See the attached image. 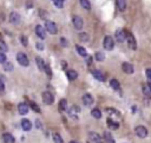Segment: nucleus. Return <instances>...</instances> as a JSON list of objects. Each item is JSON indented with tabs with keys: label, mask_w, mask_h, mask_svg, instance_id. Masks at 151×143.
Segmentation results:
<instances>
[{
	"label": "nucleus",
	"mask_w": 151,
	"mask_h": 143,
	"mask_svg": "<svg viewBox=\"0 0 151 143\" xmlns=\"http://www.w3.org/2000/svg\"><path fill=\"white\" fill-rule=\"evenodd\" d=\"M6 61H7V57H6L5 52H1V51H0V63L4 64V63H6Z\"/></svg>",
	"instance_id": "obj_35"
},
{
	"label": "nucleus",
	"mask_w": 151,
	"mask_h": 143,
	"mask_svg": "<svg viewBox=\"0 0 151 143\" xmlns=\"http://www.w3.org/2000/svg\"><path fill=\"white\" fill-rule=\"evenodd\" d=\"M66 106H67V102H66V99H61V100L59 102V110L63 112V111L66 110Z\"/></svg>",
	"instance_id": "obj_27"
},
{
	"label": "nucleus",
	"mask_w": 151,
	"mask_h": 143,
	"mask_svg": "<svg viewBox=\"0 0 151 143\" xmlns=\"http://www.w3.org/2000/svg\"><path fill=\"white\" fill-rule=\"evenodd\" d=\"M94 57H96V59H97L98 61H103V60L105 59V56H104L101 52H97V53L94 54Z\"/></svg>",
	"instance_id": "obj_32"
},
{
	"label": "nucleus",
	"mask_w": 151,
	"mask_h": 143,
	"mask_svg": "<svg viewBox=\"0 0 151 143\" xmlns=\"http://www.w3.org/2000/svg\"><path fill=\"white\" fill-rule=\"evenodd\" d=\"M72 21H73V25H74V27L77 28V30H81L83 28V19L79 17V15H73V19H72Z\"/></svg>",
	"instance_id": "obj_11"
},
{
	"label": "nucleus",
	"mask_w": 151,
	"mask_h": 143,
	"mask_svg": "<svg viewBox=\"0 0 151 143\" xmlns=\"http://www.w3.org/2000/svg\"><path fill=\"white\" fill-rule=\"evenodd\" d=\"M60 43H61V45H63L64 47L67 46V40H66L65 38H61V39H60Z\"/></svg>",
	"instance_id": "obj_42"
},
{
	"label": "nucleus",
	"mask_w": 151,
	"mask_h": 143,
	"mask_svg": "<svg viewBox=\"0 0 151 143\" xmlns=\"http://www.w3.org/2000/svg\"><path fill=\"white\" fill-rule=\"evenodd\" d=\"M17 61H18L21 66H25V67L29 65V60H28L27 56H26L25 53H22V52L17 53Z\"/></svg>",
	"instance_id": "obj_1"
},
{
	"label": "nucleus",
	"mask_w": 151,
	"mask_h": 143,
	"mask_svg": "<svg viewBox=\"0 0 151 143\" xmlns=\"http://www.w3.org/2000/svg\"><path fill=\"white\" fill-rule=\"evenodd\" d=\"M77 51H78L79 56H81V57H86V56H87L86 50H85L84 47H81V46H77Z\"/></svg>",
	"instance_id": "obj_29"
},
{
	"label": "nucleus",
	"mask_w": 151,
	"mask_h": 143,
	"mask_svg": "<svg viewBox=\"0 0 151 143\" xmlns=\"http://www.w3.org/2000/svg\"><path fill=\"white\" fill-rule=\"evenodd\" d=\"M61 1H63V2H64V1H65V0H61Z\"/></svg>",
	"instance_id": "obj_47"
},
{
	"label": "nucleus",
	"mask_w": 151,
	"mask_h": 143,
	"mask_svg": "<svg viewBox=\"0 0 151 143\" xmlns=\"http://www.w3.org/2000/svg\"><path fill=\"white\" fill-rule=\"evenodd\" d=\"M117 7L119 11H125V8H126L125 0H117Z\"/></svg>",
	"instance_id": "obj_23"
},
{
	"label": "nucleus",
	"mask_w": 151,
	"mask_h": 143,
	"mask_svg": "<svg viewBox=\"0 0 151 143\" xmlns=\"http://www.w3.org/2000/svg\"><path fill=\"white\" fill-rule=\"evenodd\" d=\"M28 110H29V106H28L27 103H25V102L19 103V105H18V111H19L20 115H26V113L28 112Z\"/></svg>",
	"instance_id": "obj_10"
},
{
	"label": "nucleus",
	"mask_w": 151,
	"mask_h": 143,
	"mask_svg": "<svg viewBox=\"0 0 151 143\" xmlns=\"http://www.w3.org/2000/svg\"><path fill=\"white\" fill-rule=\"evenodd\" d=\"M90 139L93 142V143H103V141H101V137L98 135V134H96V132H90Z\"/></svg>",
	"instance_id": "obj_17"
},
{
	"label": "nucleus",
	"mask_w": 151,
	"mask_h": 143,
	"mask_svg": "<svg viewBox=\"0 0 151 143\" xmlns=\"http://www.w3.org/2000/svg\"><path fill=\"white\" fill-rule=\"evenodd\" d=\"M29 106H31L35 112H40V108H39V105L35 104L34 102H31V103H29Z\"/></svg>",
	"instance_id": "obj_33"
},
{
	"label": "nucleus",
	"mask_w": 151,
	"mask_h": 143,
	"mask_svg": "<svg viewBox=\"0 0 151 143\" xmlns=\"http://www.w3.org/2000/svg\"><path fill=\"white\" fill-rule=\"evenodd\" d=\"M103 46H104V48H105V50L111 51V50L113 48V46H114V43H113L112 37L106 35V37L104 38V40H103Z\"/></svg>",
	"instance_id": "obj_4"
},
{
	"label": "nucleus",
	"mask_w": 151,
	"mask_h": 143,
	"mask_svg": "<svg viewBox=\"0 0 151 143\" xmlns=\"http://www.w3.org/2000/svg\"><path fill=\"white\" fill-rule=\"evenodd\" d=\"M8 20H9V22L11 24H14V25H17V24H19L20 22V14L18 13V12H11L9 13V17H8Z\"/></svg>",
	"instance_id": "obj_5"
},
{
	"label": "nucleus",
	"mask_w": 151,
	"mask_h": 143,
	"mask_svg": "<svg viewBox=\"0 0 151 143\" xmlns=\"http://www.w3.org/2000/svg\"><path fill=\"white\" fill-rule=\"evenodd\" d=\"M70 143H78V142H76V141H71Z\"/></svg>",
	"instance_id": "obj_46"
},
{
	"label": "nucleus",
	"mask_w": 151,
	"mask_h": 143,
	"mask_svg": "<svg viewBox=\"0 0 151 143\" xmlns=\"http://www.w3.org/2000/svg\"><path fill=\"white\" fill-rule=\"evenodd\" d=\"M145 73H146V77L149 78V80L151 82V69H146V71H145Z\"/></svg>",
	"instance_id": "obj_41"
},
{
	"label": "nucleus",
	"mask_w": 151,
	"mask_h": 143,
	"mask_svg": "<svg viewBox=\"0 0 151 143\" xmlns=\"http://www.w3.org/2000/svg\"><path fill=\"white\" fill-rule=\"evenodd\" d=\"M45 30L48 33H51V34H55L57 31H58L55 22L54 21H51V20H46V22H45Z\"/></svg>",
	"instance_id": "obj_2"
},
{
	"label": "nucleus",
	"mask_w": 151,
	"mask_h": 143,
	"mask_svg": "<svg viewBox=\"0 0 151 143\" xmlns=\"http://www.w3.org/2000/svg\"><path fill=\"white\" fill-rule=\"evenodd\" d=\"M2 141H4V143H14L15 142V138H14V136L12 134L5 132L2 135Z\"/></svg>",
	"instance_id": "obj_14"
},
{
	"label": "nucleus",
	"mask_w": 151,
	"mask_h": 143,
	"mask_svg": "<svg viewBox=\"0 0 151 143\" xmlns=\"http://www.w3.org/2000/svg\"><path fill=\"white\" fill-rule=\"evenodd\" d=\"M44 71H45V72H46V73H47V74H48L50 77L52 76V71H51V67H50V65H48V64H45V67H44Z\"/></svg>",
	"instance_id": "obj_37"
},
{
	"label": "nucleus",
	"mask_w": 151,
	"mask_h": 143,
	"mask_svg": "<svg viewBox=\"0 0 151 143\" xmlns=\"http://www.w3.org/2000/svg\"><path fill=\"white\" fill-rule=\"evenodd\" d=\"M83 103H84L86 106L92 105V103H93V98H92V96H91L90 93H85V95L83 96Z\"/></svg>",
	"instance_id": "obj_15"
},
{
	"label": "nucleus",
	"mask_w": 151,
	"mask_h": 143,
	"mask_svg": "<svg viewBox=\"0 0 151 143\" xmlns=\"http://www.w3.org/2000/svg\"><path fill=\"white\" fill-rule=\"evenodd\" d=\"M41 98H42V102H44L46 105H51V104H53V102H54V97H53V95H52L51 92H48V91L42 92Z\"/></svg>",
	"instance_id": "obj_3"
},
{
	"label": "nucleus",
	"mask_w": 151,
	"mask_h": 143,
	"mask_svg": "<svg viewBox=\"0 0 151 143\" xmlns=\"http://www.w3.org/2000/svg\"><path fill=\"white\" fill-rule=\"evenodd\" d=\"M79 39L81 41H87L88 40V34L87 33H80L79 34Z\"/></svg>",
	"instance_id": "obj_34"
},
{
	"label": "nucleus",
	"mask_w": 151,
	"mask_h": 143,
	"mask_svg": "<svg viewBox=\"0 0 151 143\" xmlns=\"http://www.w3.org/2000/svg\"><path fill=\"white\" fill-rule=\"evenodd\" d=\"M136 135L138 136V137H140V138H144V137H146L147 136V130H146V128L145 126H143V125H138V126H136Z\"/></svg>",
	"instance_id": "obj_6"
},
{
	"label": "nucleus",
	"mask_w": 151,
	"mask_h": 143,
	"mask_svg": "<svg viewBox=\"0 0 151 143\" xmlns=\"http://www.w3.org/2000/svg\"><path fill=\"white\" fill-rule=\"evenodd\" d=\"M110 85H111V87L113 89V90H119L120 89V84H119V82L117 80V79H112L111 82H110Z\"/></svg>",
	"instance_id": "obj_22"
},
{
	"label": "nucleus",
	"mask_w": 151,
	"mask_h": 143,
	"mask_svg": "<svg viewBox=\"0 0 151 143\" xmlns=\"http://www.w3.org/2000/svg\"><path fill=\"white\" fill-rule=\"evenodd\" d=\"M103 138L106 143H114V139H113V136L109 132V131H105L104 135H103Z\"/></svg>",
	"instance_id": "obj_18"
},
{
	"label": "nucleus",
	"mask_w": 151,
	"mask_h": 143,
	"mask_svg": "<svg viewBox=\"0 0 151 143\" xmlns=\"http://www.w3.org/2000/svg\"><path fill=\"white\" fill-rule=\"evenodd\" d=\"M107 125H109V128H110V129H113V130H116V129H118V128H119V124H118L117 122L112 121L111 118H109V119H107Z\"/></svg>",
	"instance_id": "obj_20"
},
{
	"label": "nucleus",
	"mask_w": 151,
	"mask_h": 143,
	"mask_svg": "<svg viewBox=\"0 0 151 143\" xmlns=\"http://www.w3.org/2000/svg\"><path fill=\"white\" fill-rule=\"evenodd\" d=\"M92 74H93V77H94L96 79H98V80H100V82H104V80H105V74H104L101 71H99V70H93Z\"/></svg>",
	"instance_id": "obj_16"
},
{
	"label": "nucleus",
	"mask_w": 151,
	"mask_h": 143,
	"mask_svg": "<svg viewBox=\"0 0 151 143\" xmlns=\"http://www.w3.org/2000/svg\"><path fill=\"white\" fill-rule=\"evenodd\" d=\"M53 2L58 8H63V1L61 0H53Z\"/></svg>",
	"instance_id": "obj_38"
},
{
	"label": "nucleus",
	"mask_w": 151,
	"mask_h": 143,
	"mask_svg": "<svg viewBox=\"0 0 151 143\" xmlns=\"http://www.w3.org/2000/svg\"><path fill=\"white\" fill-rule=\"evenodd\" d=\"M147 85H149V87H150V90H151V82H150V83H149Z\"/></svg>",
	"instance_id": "obj_45"
},
{
	"label": "nucleus",
	"mask_w": 151,
	"mask_h": 143,
	"mask_svg": "<svg viewBox=\"0 0 151 143\" xmlns=\"http://www.w3.org/2000/svg\"><path fill=\"white\" fill-rule=\"evenodd\" d=\"M35 63H37V65H38L39 70L44 71V67H45V63H44V60H42L40 57H37V58H35Z\"/></svg>",
	"instance_id": "obj_21"
},
{
	"label": "nucleus",
	"mask_w": 151,
	"mask_h": 143,
	"mask_svg": "<svg viewBox=\"0 0 151 143\" xmlns=\"http://www.w3.org/2000/svg\"><path fill=\"white\" fill-rule=\"evenodd\" d=\"M122 69H123V71H124L125 73H127V74H131V73H133V71H134L132 64H130V63H123Z\"/></svg>",
	"instance_id": "obj_13"
},
{
	"label": "nucleus",
	"mask_w": 151,
	"mask_h": 143,
	"mask_svg": "<svg viewBox=\"0 0 151 143\" xmlns=\"http://www.w3.org/2000/svg\"><path fill=\"white\" fill-rule=\"evenodd\" d=\"M66 76H67V78H68L70 80H74V79L78 77V73H77L74 70H68V71L66 72Z\"/></svg>",
	"instance_id": "obj_19"
},
{
	"label": "nucleus",
	"mask_w": 151,
	"mask_h": 143,
	"mask_svg": "<svg viewBox=\"0 0 151 143\" xmlns=\"http://www.w3.org/2000/svg\"><path fill=\"white\" fill-rule=\"evenodd\" d=\"M12 70H13V64H12L11 61H6V63H4V71L9 72V71H12Z\"/></svg>",
	"instance_id": "obj_25"
},
{
	"label": "nucleus",
	"mask_w": 151,
	"mask_h": 143,
	"mask_svg": "<svg viewBox=\"0 0 151 143\" xmlns=\"http://www.w3.org/2000/svg\"><path fill=\"white\" fill-rule=\"evenodd\" d=\"M72 110H73V111H76V112H79V110H80V109H79V106L73 105V106H72Z\"/></svg>",
	"instance_id": "obj_43"
},
{
	"label": "nucleus",
	"mask_w": 151,
	"mask_h": 143,
	"mask_svg": "<svg viewBox=\"0 0 151 143\" xmlns=\"http://www.w3.org/2000/svg\"><path fill=\"white\" fill-rule=\"evenodd\" d=\"M21 128H22L24 131H29V130L32 129V123H31V121L27 119V118L21 119Z\"/></svg>",
	"instance_id": "obj_12"
},
{
	"label": "nucleus",
	"mask_w": 151,
	"mask_h": 143,
	"mask_svg": "<svg viewBox=\"0 0 151 143\" xmlns=\"http://www.w3.org/2000/svg\"><path fill=\"white\" fill-rule=\"evenodd\" d=\"M126 40H127V43H129L130 48H132V50H136V48H137L136 39H134V37H133L131 33H126Z\"/></svg>",
	"instance_id": "obj_8"
},
{
	"label": "nucleus",
	"mask_w": 151,
	"mask_h": 143,
	"mask_svg": "<svg viewBox=\"0 0 151 143\" xmlns=\"http://www.w3.org/2000/svg\"><path fill=\"white\" fill-rule=\"evenodd\" d=\"M80 5L81 7H84L85 9H90L91 8V4L88 0H80Z\"/></svg>",
	"instance_id": "obj_28"
},
{
	"label": "nucleus",
	"mask_w": 151,
	"mask_h": 143,
	"mask_svg": "<svg viewBox=\"0 0 151 143\" xmlns=\"http://www.w3.org/2000/svg\"><path fill=\"white\" fill-rule=\"evenodd\" d=\"M5 91V82L0 78V92H4Z\"/></svg>",
	"instance_id": "obj_39"
},
{
	"label": "nucleus",
	"mask_w": 151,
	"mask_h": 143,
	"mask_svg": "<svg viewBox=\"0 0 151 143\" xmlns=\"http://www.w3.org/2000/svg\"><path fill=\"white\" fill-rule=\"evenodd\" d=\"M35 34L40 39H45V37H46V30H45V27H42L41 25H37L35 26Z\"/></svg>",
	"instance_id": "obj_9"
},
{
	"label": "nucleus",
	"mask_w": 151,
	"mask_h": 143,
	"mask_svg": "<svg viewBox=\"0 0 151 143\" xmlns=\"http://www.w3.org/2000/svg\"><path fill=\"white\" fill-rule=\"evenodd\" d=\"M143 92H144V95H145V96L151 97V90H150L149 85H144V86H143Z\"/></svg>",
	"instance_id": "obj_31"
},
{
	"label": "nucleus",
	"mask_w": 151,
	"mask_h": 143,
	"mask_svg": "<svg viewBox=\"0 0 151 143\" xmlns=\"http://www.w3.org/2000/svg\"><path fill=\"white\" fill-rule=\"evenodd\" d=\"M53 141H54V143H64L61 136H60L59 134H57V132L53 134Z\"/></svg>",
	"instance_id": "obj_30"
},
{
	"label": "nucleus",
	"mask_w": 151,
	"mask_h": 143,
	"mask_svg": "<svg viewBox=\"0 0 151 143\" xmlns=\"http://www.w3.org/2000/svg\"><path fill=\"white\" fill-rule=\"evenodd\" d=\"M35 125H37V128H41V124H40V122H39V121H37V122H35Z\"/></svg>",
	"instance_id": "obj_44"
},
{
	"label": "nucleus",
	"mask_w": 151,
	"mask_h": 143,
	"mask_svg": "<svg viewBox=\"0 0 151 143\" xmlns=\"http://www.w3.org/2000/svg\"><path fill=\"white\" fill-rule=\"evenodd\" d=\"M91 115H92V117H94V118H97V119L101 118V111H100L99 109H93V110L91 111Z\"/></svg>",
	"instance_id": "obj_24"
},
{
	"label": "nucleus",
	"mask_w": 151,
	"mask_h": 143,
	"mask_svg": "<svg viewBox=\"0 0 151 143\" xmlns=\"http://www.w3.org/2000/svg\"><path fill=\"white\" fill-rule=\"evenodd\" d=\"M126 31H124V30H117L116 31V39H117V41H119V43H123V41H125L126 40Z\"/></svg>",
	"instance_id": "obj_7"
},
{
	"label": "nucleus",
	"mask_w": 151,
	"mask_h": 143,
	"mask_svg": "<svg viewBox=\"0 0 151 143\" xmlns=\"http://www.w3.org/2000/svg\"><path fill=\"white\" fill-rule=\"evenodd\" d=\"M0 51H1V52H7V51H8L7 44H6L5 40H2L1 38H0Z\"/></svg>",
	"instance_id": "obj_26"
},
{
	"label": "nucleus",
	"mask_w": 151,
	"mask_h": 143,
	"mask_svg": "<svg viewBox=\"0 0 151 143\" xmlns=\"http://www.w3.org/2000/svg\"><path fill=\"white\" fill-rule=\"evenodd\" d=\"M20 41H21V44H22L24 46H27V45H28V40H27L26 35H20Z\"/></svg>",
	"instance_id": "obj_36"
},
{
	"label": "nucleus",
	"mask_w": 151,
	"mask_h": 143,
	"mask_svg": "<svg viewBox=\"0 0 151 143\" xmlns=\"http://www.w3.org/2000/svg\"><path fill=\"white\" fill-rule=\"evenodd\" d=\"M35 47H37L39 51H42V50H44V45H42L41 43H37V44H35Z\"/></svg>",
	"instance_id": "obj_40"
}]
</instances>
